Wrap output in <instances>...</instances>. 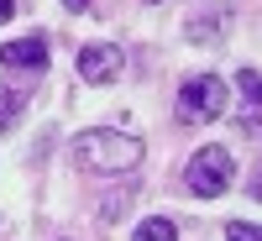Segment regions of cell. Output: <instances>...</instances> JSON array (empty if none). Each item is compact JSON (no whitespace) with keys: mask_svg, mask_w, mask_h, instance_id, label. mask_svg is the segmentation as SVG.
Listing matches in <instances>:
<instances>
[{"mask_svg":"<svg viewBox=\"0 0 262 241\" xmlns=\"http://www.w3.org/2000/svg\"><path fill=\"white\" fill-rule=\"evenodd\" d=\"M74 158L79 168H95V173H131L142 163V142L126 137V131H79L74 137Z\"/></svg>","mask_w":262,"mask_h":241,"instance_id":"6da1fadb","label":"cell"},{"mask_svg":"<svg viewBox=\"0 0 262 241\" xmlns=\"http://www.w3.org/2000/svg\"><path fill=\"white\" fill-rule=\"evenodd\" d=\"M231 179H236V158H231L226 147H200L189 158V168H184V184L194 194H205V200H210V194H226Z\"/></svg>","mask_w":262,"mask_h":241,"instance_id":"7a4b0ae2","label":"cell"},{"mask_svg":"<svg viewBox=\"0 0 262 241\" xmlns=\"http://www.w3.org/2000/svg\"><path fill=\"white\" fill-rule=\"evenodd\" d=\"M221 111H226V84L215 79V74L184 79V90H179V116H184L189 126H205V121H215Z\"/></svg>","mask_w":262,"mask_h":241,"instance_id":"3957f363","label":"cell"},{"mask_svg":"<svg viewBox=\"0 0 262 241\" xmlns=\"http://www.w3.org/2000/svg\"><path fill=\"white\" fill-rule=\"evenodd\" d=\"M121 69H126V53L116 48V42H90V48L79 53V74L90 84H111Z\"/></svg>","mask_w":262,"mask_h":241,"instance_id":"277c9868","label":"cell"},{"mask_svg":"<svg viewBox=\"0 0 262 241\" xmlns=\"http://www.w3.org/2000/svg\"><path fill=\"white\" fill-rule=\"evenodd\" d=\"M0 63L6 69H48V37H21L0 48Z\"/></svg>","mask_w":262,"mask_h":241,"instance_id":"5b68a950","label":"cell"},{"mask_svg":"<svg viewBox=\"0 0 262 241\" xmlns=\"http://www.w3.org/2000/svg\"><path fill=\"white\" fill-rule=\"evenodd\" d=\"M226 21H231L226 6H221V11H205V16H194V21H189V37H194V42H210L215 32H226Z\"/></svg>","mask_w":262,"mask_h":241,"instance_id":"8992f818","label":"cell"},{"mask_svg":"<svg viewBox=\"0 0 262 241\" xmlns=\"http://www.w3.org/2000/svg\"><path fill=\"white\" fill-rule=\"evenodd\" d=\"M21 105H27L21 90H0V131H11V126L21 121Z\"/></svg>","mask_w":262,"mask_h":241,"instance_id":"52a82bcc","label":"cell"},{"mask_svg":"<svg viewBox=\"0 0 262 241\" xmlns=\"http://www.w3.org/2000/svg\"><path fill=\"white\" fill-rule=\"evenodd\" d=\"M236 84H242V100L252 105V111H262V74H257V69H242Z\"/></svg>","mask_w":262,"mask_h":241,"instance_id":"ba28073f","label":"cell"},{"mask_svg":"<svg viewBox=\"0 0 262 241\" xmlns=\"http://www.w3.org/2000/svg\"><path fill=\"white\" fill-rule=\"evenodd\" d=\"M131 241H179V231H173V221H142Z\"/></svg>","mask_w":262,"mask_h":241,"instance_id":"9c48e42d","label":"cell"},{"mask_svg":"<svg viewBox=\"0 0 262 241\" xmlns=\"http://www.w3.org/2000/svg\"><path fill=\"white\" fill-rule=\"evenodd\" d=\"M226 241H262V226H247V221H231V226H226Z\"/></svg>","mask_w":262,"mask_h":241,"instance_id":"30bf717a","label":"cell"},{"mask_svg":"<svg viewBox=\"0 0 262 241\" xmlns=\"http://www.w3.org/2000/svg\"><path fill=\"white\" fill-rule=\"evenodd\" d=\"M252 200H262V168L252 173Z\"/></svg>","mask_w":262,"mask_h":241,"instance_id":"8fae6325","label":"cell"},{"mask_svg":"<svg viewBox=\"0 0 262 241\" xmlns=\"http://www.w3.org/2000/svg\"><path fill=\"white\" fill-rule=\"evenodd\" d=\"M63 6H69V11H84V6H90V0H63Z\"/></svg>","mask_w":262,"mask_h":241,"instance_id":"7c38bea8","label":"cell"},{"mask_svg":"<svg viewBox=\"0 0 262 241\" xmlns=\"http://www.w3.org/2000/svg\"><path fill=\"white\" fill-rule=\"evenodd\" d=\"M0 21H11V0H0Z\"/></svg>","mask_w":262,"mask_h":241,"instance_id":"4fadbf2b","label":"cell"}]
</instances>
